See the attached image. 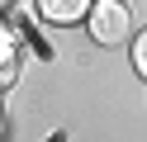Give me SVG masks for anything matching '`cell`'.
I'll list each match as a JSON object with an SVG mask.
<instances>
[{
  "label": "cell",
  "mask_w": 147,
  "mask_h": 142,
  "mask_svg": "<svg viewBox=\"0 0 147 142\" xmlns=\"http://www.w3.org/2000/svg\"><path fill=\"white\" fill-rule=\"evenodd\" d=\"M128 28H133V14H128L123 0H95V5H90V38H95L100 47L123 43Z\"/></svg>",
  "instance_id": "6da1fadb"
},
{
  "label": "cell",
  "mask_w": 147,
  "mask_h": 142,
  "mask_svg": "<svg viewBox=\"0 0 147 142\" xmlns=\"http://www.w3.org/2000/svg\"><path fill=\"white\" fill-rule=\"evenodd\" d=\"M90 5L95 0H38V14L52 19V24H71V19L90 14Z\"/></svg>",
  "instance_id": "7a4b0ae2"
},
{
  "label": "cell",
  "mask_w": 147,
  "mask_h": 142,
  "mask_svg": "<svg viewBox=\"0 0 147 142\" xmlns=\"http://www.w3.org/2000/svg\"><path fill=\"white\" fill-rule=\"evenodd\" d=\"M0 38H10V33H5V28H0Z\"/></svg>",
  "instance_id": "5b68a950"
},
{
  "label": "cell",
  "mask_w": 147,
  "mask_h": 142,
  "mask_svg": "<svg viewBox=\"0 0 147 142\" xmlns=\"http://www.w3.org/2000/svg\"><path fill=\"white\" fill-rule=\"evenodd\" d=\"M14 76H19V52H14L10 38H0V90L14 85Z\"/></svg>",
  "instance_id": "3957f363"
},
{
  "label": "cell",
  "mask_w": 147,
  "mask_h": 142,
  "mask_svg": "<svg viewBox=\"0 0 147 142\" xmlns=\"http://www.w3.org/2000/svg\"><path fill=\"white\" fill-rule=\"evenodd\" d=\"M133 66H138V76L147 81V28L133 38Z\"/></svg>",
  "instance_id": "277c9868"
}]
</instances>
